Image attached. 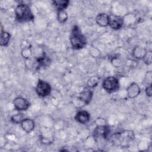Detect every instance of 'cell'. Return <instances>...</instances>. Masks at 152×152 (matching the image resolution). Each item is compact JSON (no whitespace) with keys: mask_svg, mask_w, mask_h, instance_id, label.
Returning a JSON list of instances; mask_svg holds the SVG:
<instances>
[{"mask_svg":"<svg viewBox=\"0 0 152 152\" xmlns=\"http://www.w3.org/2000/svg\"><path fill=\"white\" fill-rule=\"evenodd\" d=\"M31 55L32 52L30 47H28V46H27L23 48L21 50V55L23 58L26 59H28L31 56Z\"/></svg>","mask_w":152,"mask_h":152,"instance_id":"7402d4cb","label":"cell"},{"mask_svg":"<svg viewBox=\"0 0 152 152\" xmlns=\"http://www.w3.org/2000/svg\"><path fill=\"white\" fill-rule=\"evenodd\" d=\"M141 91V89L135 83H131L126 88V94L129 98L134 99L137 97Z\"/></svg>","mask_w":152,"mask_h":152,"instance_id":"30bf717a","label":"cell"},{"mask_svg":"<svg viewBox=\"0 0 152 152\" xmlns=\"http://www.w3.org/2000/svg\"><path fill=\"white\" fill-rule=\"evenodd\" d=\"M70 43L72 48L75 50L83 49L87 45V39L80 27L74 26L70 34Z\"/></svg>","mask_w":152,"mask_h":152,"instance_id":"7a4b0ae2","label":"cell"},{"mask_svg":"<svg viewBox=\"0 0 152 152\" xmlns=\"http://www.w3.org/2000/svg\"><path fill=\"white\" fill-rule=\"evenodd\" d=\"M103 89L109 93L116 91L119 88V83L118 80L115 77H108L106 78L102 84Z\"/></svg>","mask_w":152,"mask_h":152,"instance_id":"277c9868","label":"cell"},{"mask_svg":"<svg viewBox=\"0 0 152 152\" xmlns=\"http://www.w3.org/2000/svg\"><path fill=\"white\" fill-rule=\"evenodd\" d=\"M96 23L101 27H106L109 24V15L106 13H100L96 17Z\"/></svg>","mask_w":152,"mask_h":152,"instance_id":"9a60e30c","label":"cell"},{"mask_svg":"<svg viewBox=\"0 0 152 152\" xmlns=\"http://www.w3.org/2000/svg\"><path fill=\"white\" fill-rule=\"evenodd\" d=\"M24 119V115L22 113H20L16 115H14L11 116V121L12 123L18 124H21L23 121Z\"/></svg>","mask_w":152,"mask_h":152,"instance_id":"ffe728a7","label":"cell"},{"mask_svg":"<svg viewBox=\"0 0 152 152\" xmlns=\"http://www.w3.org/2000/svg\"><path fill=\"white\" fill-rule=\"evenodd\" d=\"M57 20L60 23H64L68 20V15L65 10H59L57 13Z\"/></svg>","mask_w":152,"mask_h":152,"instance_id":"d6986e66","label":"cell"},{"mask_svg":"<svg viewBox=\"0 0 152 152\" xmlns=\"http://www.w3.org/2000/svg\"><path fill=\"white\" fill-rule=\"evenodd\" d=\"M151 81H152V72L151 71H148L145 74L144 78L143 80V83L147 87L151 84Z\"/></svg>","mask_w":152,"mask_h":152,"instance_id":"44dd1931","label":"cell"},{"mask_svg":"<svg viewBox=\"0 0 152 152\" xmlns=\"http://www.w3.org/2000/svg\"><path fill=\"white\" fill-rule=\"evenodd\" d=\"M99 80H100V77L98 76L91 77L87 81V87H88L91 88L96 87L99 82Z\"/></svg>","mask_w":152,"mask_h":152,"instance_id":"ac0fdd59","label":"cell"},{"mask_svg":"<svg viewBox=\"0 0 152 152\" xmlns=\"http://www.w3.org/2000/svg\"><path fill=\"white\" fill-rule=\"evenodd\" d=\"M145 94L148 97H151L152 96V88H151V84L145 87Z\"/></svg>","mask_w":152,"mask_h":152,"instance_id":"484cf974","label":"cell"},{"mask_svg":"<svg viewBox=\"0 0 152 152\" xmlns=\"http://www.w3.org/2000/svg\"><path fill=\"white\" fill-rule=\"evenodd\" d=\"M111 64H112V65L114 67L118 68L121 66V65H122V61L121 60L120 58H119L118 57H113L111 59Z\"/></svg>","mask_w":152,"mask_h":152,"instance_id":"603a6c76","label":"cell"},{"mask_svg":"<svg viewBox=\"0 0 152 152\" xmlns=\"http://www.w3.org/2000/svg\"><path fill=\"white\" fill-rule=\"evenodd\" d=\"M23 129L27 133H30L33 131L34 128V122L33 119L26 118L21 123Z\"/></svg>","mask_w":152,"mask_h":152,"instance_id":"4fadbf2b","label":"cell"},{"mask_svg":"<svg viewBox=\"0 0 152 152\" xmlns=\"http://www.w3.org/2000/svg\"><path fill=\"white\" fill-rule=\"evenodd\" d=\"M96 123L97 125H106V121L103 118H97L96 120Z\"/></svg>","mask_w":152,"mask_h":152,"instance_id":"4316f807","label":"cell"},{"mask_svg":"<svg viewBox=\"0 0 152 152\" xmlns=\"http://www.w3.org/2000/svg\"><path fill=\"white\" fill-rule=\"evenodd\" d=\"M148 50L145 48L136 46L132 50V55L137 59H143L147 53Z\"/></svg>","mask_w":152,"mask_h":152,"instance_id":"5bb4252c","label":"cell"},{"mask_svg":"<svg viewBox=\"0 0 152 152\" xmlns=\"http://www.w3.org/2000/svg\"><path fill=\"white\" fill-rule=\"evenodd\" d=\"M89 52H90V54L91 56H93L94 58H97L100 55V51L97 48H96L94 47H91L90 48Z\"/></svg>","mask_w":152,"mask_h":152,"instance_id":"cb8c5ba5","label":"cell"},{"mask_svg":"<svg viewBox=\"0 0 152 152\" xmlns=\"http://www.w3.org/2000/svg\"><path fill=\"white\" fill-rule=\"evenodd\" d=\"M124 21L122 17L116 15H109V24L110 27L113 30H119L124 25Z\"/></svg>","mask_w":152,"mask_h":152,"instance_id":"52a82bcc","label":"cell"},{"mask_svg":"<svg viewBox=\"0 0 152 152\" xmlns=\"http://www.w3.org/2000/svg\"><path fill=\"white\" fill-rule=\"evenodd\" d=\"M151 51H148L147 53L146 54L145 56L144 57V58L143 59L144 62L147 64V65H150L151 63Z\"/></svg>","mask_w":152,"mask_h":152,"instance_id":"d4e9b609","label":"cell"},{"mask_svg":"<svg viewBox=\"0 0 152 152\" xmlns=\"http://www.w3.org/2000/svg\"><path fill=\"white\" fill-rule=\"evenodd\" d=\"M69 1L68 0H55L52 1L53 5L59 10H65L68 6Z\"/></svg>","mask_w":152,"mask_h":152,"instance_id":"2e32d148","label":"cell"},{"mask_svg":"<svg viewBox=\"0 0 152 152\" xmlns=\"http://www.w3.org/2000/svg\"><path fill=\"white\" fill-rule=\"evenodd\" d=\"M16 20L20 23H26L33 21L34 15L28 5L26 4H20L15 10Z\"/></svg>","mask_w":152,"mask_h":152,"instance_id":"3957f363","label":"cell"},{"mask_svg":"<svg viewBox=\"0 0 152 152\" xmlns=\"http://www.w3.org/2000/svg\"><path fill=\"white\" fill-rule=\"evenodd\" d=\"M52 87L50 85L44 80H39L36 87L37 94L41 97H45L51 93Z\"/></svg>","mask_w":152,"mask_h":152,"instance_id":"5b68a950","label":"cell"},{"mask_svg":"<svg viewBox=\"0 0 152 152\" xmlns=\"http://www.w3.org/2000/svg\"><path fill=\"white\" fill-rule=\"evenodd\" d=\"M11 35L7 31H1V38H0V45L1 46H6L10 42Z\"/></svg>","mask_w":152,"mask_h":152,"instance_id":"e0dca14e","label":"cell"},{"mask_svg":"<svg viewBox=\"0 0 152 152\" xmlns=\"http://www.w3.org/2000/svg\"><path fill=\"white\" fill-rule=\"evenodd\" d=\"M36 62L37 63V68L41 67L44 68L50 65L51 63V59L45 52H43L41 56L37 58Z\"/></svg>","mask_w":152,"mask_h":152,"instance_id":"7c38bea8","label":"cell"},{"mask_svg":"<svg viewBox=\"0 0 152 152\" xmlns=\"http://www.w3.org/2000/svg\"><path fill=\"white\" fill-rule=\"evenodd\" d=\"M93 95V91L91 88L86 87L80 93L78 99L85 104H88L91 102Z\"/></svg>","mask_w":152,"mask_h":152,"instance_id":"ba28073f","label":"cell"},{"mask_svg":"<svg viewBox=\"0 0 152 152\" xmlns=\"http://www.w3.org/2000/svg\"><path fill=\"white\" fill-rule=\"evenodd\" d=\"M110 132V130L109 126L106 125H97L93 132V137L94 140H97L99 138L107 139L109 137Z\"/></svg>","mask_w":152,"mask_h":152,"instance_id":"8992f818","label":"cell"},{"mask_svg":"<svg viewBox=\"0 0 152 152\" xmlns=\"http://www.w3.org/2000/svg\"><path fill=\"white\" fill-rule=\"evenodd\" d=\"M135 138L134 132L132 130H123L115 133L111 137L112 142L115 146L126 147Z\"/></svg>","mask_w":152,"mask_h":152,"instance_id":"6da1fadb","label":"cell"},{"mask_svg":"<svg viewBox=\"0 0 152 152\" xmlns=\"http://www.w3.org/2000/svg\"><path fill=\"white\" fill-rule=\"evenodd\" d=\"M13 104L15 109L19 111L26 110L30 106V103L22 97H16L13 101Z\"/></svg>","mask_w":152,"mask_h":152,"instance_id":"9c48e42d","label":"cell"},{"mask_svg":"<svg viewBox=\"0 0 152 152\" xmlns=\"http://www.w3.org/2000/svg\"><path fill=\"white\" fill-rule=\"evenodd\" d=\"M75 119L80 124H86L90 119V114L86 110L79 111L75 116Z\"/></svg>","mask_w":152,"mask_h":152,"instance_id":"8fae6325","label":"cell"}]
</instances>
